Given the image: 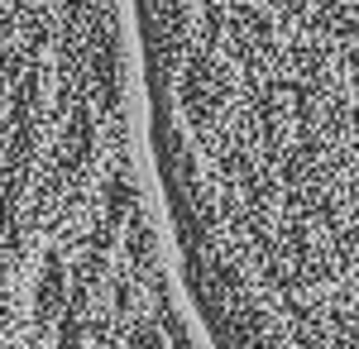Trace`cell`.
Wrapping results in <instances>:
<instances>
[{"mask_svg": "<svg viewBox=\"0 0 359 349\" xmlns=\"http://www.w3.org/2000/svg\"><path fill=\"white\" fill-rule=\"evenodd\" d=\"M168 215L359 330V0H135Z\"/></svg>", "mask_w": 359, "mask_h": 349, "instance_id": "6da1fadb", "label": "cell"}]
</instances>
